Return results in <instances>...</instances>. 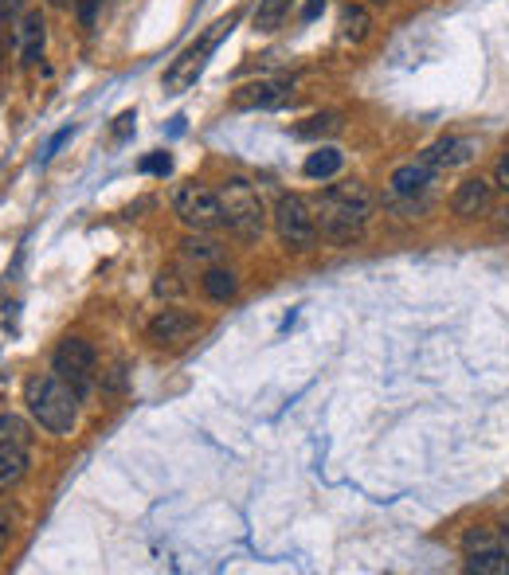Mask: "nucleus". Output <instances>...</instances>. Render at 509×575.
Returning a JSON list of instances; mask_svg holds the SVG:
<instances>
[{
    "mask_svg": "<svg viewBox=\"0 0 509 575\" xmlns=\"http://www.w3.org/2000/svg\"><path fill=\"white\" fill-rule=\"evenodd\" d=\"M369 212H372V192L361 180L333 184V188H325L322 200H318V231L333 247H349L365 231Z\"/></svg>",
    "mask_w": 509,
    "mask_h": 575,
    "instance_id": "f257e3e1",
    "label": "nucleus"
},
{
    "mask_svg": "<svg viewBox=\"0 0 509 575\" xmlns=\"http://www.w3.org/2000/svg\"><path fill=\"white\" fill-rule=\"evenodd\" d=\"M24 399H28V411L32 419L51 431V435H71L75 423H79V392L71 384H63L55 372L51 376H32L28 388H24Z\"/></svg>",
    "mask_w": 509,
    "mask_h": 575,
    "instance_id": "f03ea898",
    "label": "nucleus"
},
{
    "mask_svg": "<svg viewBox=\"0 0 509 575\" xmlns=\"http://www.w3.org/2000/svg\"><path fill=\"white\" fill-rule=\"evenodd\" d=\"M220 208H224V223L228 231H235L243 243H255L267 231V208L259 200V192L247 180H228L220 188Z\"/></svg>",
    "mask_w": 509,
    "mask_h": 575,
    "instance_id": "7ed1b4c3",
    "label": "nucleus"
},
{
    "mask_svg": "<svg viewBox=\"0 0 509 575\" xmlns=\"http://www.w3.org/2000/svg\"><path fill=\"white\" fill-rule=\"evenodd\" d=\"M275 231L282 239V247L290 251H310L318 243V216L302 196H282L275 208Z\"/></svg>",
    "mask_w": 509,
    "mask_h": 575,
    "instance_id": "20e7f679",
    "label": "nucleus"
},
{
    "mask_svg": "<svg viewBox=\"0 0 509 575\" xmlns=\"http://www.w3.org/2000/svg\"><path fill=\"white\" fill-rule=\"evenodd\" d=\"M94 368H98V356H94V349L83 337H67L51 356V372L63 384H71L79 396H87L94 388Z\"/></svg>",
    "mask_w": 509,
    "mask_h": 575,
    "instance_id": "39448f33",
    "label": "nucleus"
},
{
    "mask_svg": "<svg viewBox=\"0 0 509 575\" xmlns=\"http://www.w3.org/2000/svg\"><path fill=\"white\" fill-rule=\"evenodd\" d=\"M173 212L181 216L188 231H212L224 223V208H220V192L204 188V184H181L173 196Z\"/></svg>",
    "mask_w": 509,
    "mask_h": 575,
    "instance_id": "423d86ee",
    "label": "nucleus"
},
{
    "mask_svg": "<svg viewBox=\"0 0 509 575\" xmlns=\"http://www.w3.org/2000/svg\"><path fill=\"white\" fill-rule=\"evenodd\" d=\"M224 28H228V24H216L200 44H192L181 51V59L165 71V90H169V94H181V90H188L196 79H200V71H204V63H208V55H212V47H216V40H220Z\"/></svg>",
    "mask_w": 509,
    "mask_h": 575,
    "instance_id": "0eeeda50",
    "label": "nucleus"
},
{
    "mask_svg": "<svg viewBox=\"0 0 509 575\" xmlns=\"http://www.w3.org/2000/svg\"><path fill=\"white\" fill-rule=\"evenodd\" d=\"M200 329V317L185 310H161L153 321H149V341L153 345H185L188 337Z\"/></svg>",
    "mask_w": 509,
    "mask_h": 575,
    "instance_id": "6e6552de",
    "label": "nucleus"
},
{
    "mask_svg": "<svg viewBox=\"0 0 509 575\" xmlns=\"http://www.w3.org/2000/svg\"><path fill=\"white\" fill-rule=\"evenodd\" d=\"M294 83L286 79H263V83H247L243 90H235V106L239 110H275L290 98Z\"/></svg>",
    "mask_w": 509,
    "mask_h": 575,
    "instance_id": "1a4fd4ad",
    "label": "nucleus"
},
{
    "mask_svg": "<svg viewBox=\"0 0 509 575\" xmlns=\"http://www.w3.org/2000/svg\"><path fill=\"white\" fill-rule=\"evenodd\" d=\"M490 204H494V184L482 177H470L459 184V192H455V216H463V220H478V216H486L490 212Z\"/></svg>",
    "mask_w": 509,
    "mask_h": 575,
    "instance_id": "9d476101",
    "label": "nucleus"
},
{
    "mask_svg": "<svg viewBox=\"0 0 509 575\" xmlns=\"http://www.w3.org/2000/svg\"><path fill=\"white\" fill-rule=\"evenodd\" d=\"M431 177H435V169L423 165V161H416V165H400V169L392 173L388 196H400V200H427Z\"/></svg>",
    "mask_w": 509,
    "mask_h": 575,
    "instance_id": "9b49d317",
    "label": "nucleus"
},
{
    "mask_svg": "<svg viewBox=\"0 0 509 575\" xmlns=\"http://www.w3.org/2000/svg\"><path fill=\"white\" fill-rule=\"evenodd\" d=\"M28 470V439H8L0 443V493L8 486H16Z\"/></svg>",
    "mask_w": 509,
    "mask_h": 575,
    "instance_id": "f8f14e48",
    "label": "nucleus"
},
{
    "mask_svg": "<svg viewBox=\"0 0 509 575\" xmlns=\"http://www.w3.org/2000/svg\"><path fill=\"white\" fill-rule=\"evenodd\" d=\"M44 44H47L44 16L40 12H24L20 16V55H24V63H36L44 55Z\"/></svg>",
    "mask_w": 509,
    "mask_h": 575,
    "instance_id": "ddd939ff",
    "label": "nucleus"
},
{
    "mask_svg": "<svg viewBox=\"0 0 509 575\" xmlns=\"http://www.w3.org/2000/svg\"><path fill=\"white\" fill-rule=\"evenodd\" d=\"M466 568L478 575H509V552L502 544L474 548V552H466Z\"/></svg>",
    "mask_w": 509,
    "mask_h": 575,
    "instance_id": "4468645a",
    "label": "nucleus"
},
{
    "mask_svg": "<svg viewBox=\"0 0 509 575\" xmlns=\"http://www.w3.org/2000/svg\"><path fill=\"white\" fill-rule=\"evenodd\" d=\"M341 165H345V157H341V149H333V145H322V149H314L310 157H306V165H302V173L310 180H329L341 173Z\"/></svg>",
    "mask_w": 509,
    "mask_h": 575,
    "instance_id": "2eb2a0df",
    "label": "nucleus"
},
{
    "mask_svg": "<svg viewBox=\"0 0 509 575\" xmlns=\"http://www.w3.org/2000/svg\"><path fill=\"white\" fill-rule=\"evenodd\" d=\"M204 294H208L212 302H232L235 294H239L235 270H228V266H208V270H204Z\"/></svg>",
    "mask_w": 509,
    "mask_h": 575,
    "instance_id": "dca6fc26",
    "label": "nucleus"
},
{
    "mask_svg": "<svg viewBox=\"0 0 509 575\" xmlns=\"http://www.w3.org/2000/svg\"><path fill=\"white\" fill-rule=\"evenodd\" d=\"M372 32V16L365 4H345L341 8V36L349 40V44H361V40H369Z\"/></svg>",
    "mask_w": 509,
    "mask_h": 575,
    "instance_id": "f3484780",
    "label": "nucleus"
},
{
    "mask_svg": "<svg viewBox=\"0 0 509 575\" xmlns=\"http://www.w3.org/2000/svg\"><path fill=\"white\" fill-rule=\"evenodd\" d=\"M341 130V114L337 110H325V114H314L306 122L294 126V137H306V141H318V137H333Z\"/></svg>",
    "mask_w": 509,
    "mask_h": 575,
    "instance_id": "a211bd4d",
    "label": "nucleus"
},
{
    "mask_svg": "<svg viewBox=\"0 0 509 575\" xmlns=\"http://www.w3.org/2000/svg\"><path fill=\"white\" fill-rule=\"evenodd\" d=\"M181 251H185V259H192V263H216L224 255V247L216 239H208V231L188 235L185 243H181Z\"/></svg>",
    "mask_w": 509,
    "mask_h": 575,
    "instance_id": "6ab92c4d",
    "label": "nucleus"
},
{
    "mask_svg": "<svg viewBox=\"0 0 509 575\" xmlns=\"http://www.w3.org/2000/svg\"><path fill=\"white\" fill-rule=\"evenodd\" d=\"M286 12H290V0H259L255 28H259V32H275L278 24L286 20Z\"/></svg>",
    "mask_w": 509,
    "mask_h": 575,
    "instance_id": "aec40b11",
    "label": "nucleus"
},
{
    "mask_svg": "<svg viewBox=\"0 0 509 575\" xmlns=\"http://www.w3.org/2000/svg\"><path fill=\"white\" fill-rule=\"evenodd\" d=\"M8 439H28V427L16 415H0V443H8Z\"/></svg>",
    "mask_w": 509,
    "mask_h": 575,
    "instance_id": "412c9836",
    "label": "nucleus"
},
{
    "mask_svg": "<svg viewBox=\"0 0 509 575\" xmlns=\"http://www.w3.org/2000/svg\"><path fill=\"white\" fill-rule=\"evenodd\" d=\"M75 4H79V20H83L87 28H94V24H98V12H102L110 0H75Z\"/></svg>",
    "mask_w": 509,
    "mask_h": 575,
    "instance_id": "4be33fe9",
    "label": "nucleus"
},
{
    "mask_svg": "<svg viewBox=\"0 0 509 575\" xmlns=\"http://www.w3.org/2000/svg\"><path fill=\"white\" fill-rule=\"evenodd\" d=\"M181 290H185V286L177 282V270H161V274H157V294H161V298H165V294L177 298Z\"/></svg>",
    "mask_w": 509,
    "mask_h": 575,
    "instance_id": "5701e85b",
    "label": "nucleus"
},
{
    "mask_svg": "<svg viewBox=\"0 0 509 575\" xmlns=\"http://www.w3.org/2000/svg\"><path fill=\"white\" fill-rule=\"evenodd\" d=\"M12 532H16V513H12V509H0V556H4L8 540H12Z\"/></svg>",
    "mask_w": 509,
    "mask_h": 575,
    "instance_id": "b1692460",
    "label": "nucleus"
},
{
    "mask_svg": "<svg viewBox=\"0 0 509 575\" xmlns=\"http://www.w3.org/2000/svg\"><path fill=\"white\" fill-rule=\"evenodd\" d=\"M141 169H145V173H169L173 161H169V153H153L149 161H141Z\"/></svg>",
    "mask_w": 509,
    "mask_h": 575,
    "instance_id": "393cba45",
    "label": "nucleus"
},
{
    "mask_svg": "<svg viewBox=\"0 0 509 575\" xmlns=\"http://www.w3.org/2000/svg\"><path fill=\"white\" fill-rule=\"evenodd\" d=\"M106 388H114V392H118V388H126V364H122V360L110 368V376H106Z\"/></svg>",
    "mask_w": 509,
    "mask_h": 575,
    "instance_id": "a878e982",
    "label": "nucleus"
},
{
    "mask_svg": "<svg viewBox=\"0 0 509 575\" xmlns=\"http://www.w3.org/2000/svg\"><path fill=\"white\" fill-rule=\"evenodd\" d=\"M494 184H498L502 192H509V153L494 165Z\"/></svg>",
    "mask_w": 509,
    "mask_h": 575,
    "instance_id": "bb28decb",
    "label": "nucleus"
},
{
    "mask_svg": "<svg viewBox=\"0 0 509 575\" xmlns=\"http://www.w3.org/2000/svg\"><path fill=\"white\" fill-rule=\"evenodd\" d=\"M322 8H325V0H306V8H302V20H314Z\"/></svg>",
    "mask_w": 509,
    "mask_h": 575,
    "instance_id": "cd10ccee",
    "label": "nucleus"
},
{
    "mask_svg": "<svg viewBox=\"0 0 509 575\" xmlns=\"http://www.w3.org/2000/svg\"><path fill=\"white\" fill-rule=\"evenodd\" d=\"M130 122H134V114H122V118H118V137H126V133H130Z\"/></svg>",
    "mask_w": 509,
    "mask_h": 575,
    "instance_id": "c85d7f7f",
    "label": "nucleus"
},
{
    "mask_svg": "<svg viewBox=\"0 0 509 575\" xmlns=\"http://www.w3.org/2000/svg\"><path fill=\"white\" fill-rule=\"evenodd\" d=\"M4 12H8V16H16V12H20V0H4Z\"/></svg>",
    "mask_w": 509,
    "mask_h": 575,
    "instance_id": "c756f323",
    "label": "nucleus"
},
{
    "mask_svg": "<svg viewBox=\"0 0 509 575\" xmlns=\"http://www.w3.org/2000/svg\"><path fill=\"white\" fill-rule=\"evenodd\" d=\"M498 227H502V231H509V208H502V212H498Z\"/></svg>",
    "mask_w": 509,
    "mask_h": 575,
    "instance_id": "7c9ffc66",
    "label": "nucleus"
},
{
    "mask_svg": "<svg viewBox=\"0 0 509 575\" xmlns=\"http://www.w3.org/2000/svg\"><path fill=\"white\" fill-rule=\"evenodd\" d=\"M498 532H502V540H506V544H509V513H506V517H502V525H498Z\"/></svg>",
    "mask_w": 509,
    "mask_h": 575,
    "instance_id": "2f4dec72",
    "label": "nucleus"
},
{
    "mask_svg": "<svg viewBox=\"0 0 509 575\" xmlns=\"http://www.w3.org/2000/svg\"><path fill=\"white\" fill-rule=\"evenodd\" d=\"M51 4H55V8H67V4H75V0H51Z\"/></svg>",
    "mask_w": 509,
    "mask_h": 575,
    "instance_id": "473e14b6",
    "label": "nucleus"
},
{
    "mask_svg": "<svg viewBox=\"0 0 509 575\" xmlns=\"http://www.w3.org/2000/svg\"><path fill=\"white\" fill-rule=\"evenodd\" d=\"M369 4H376V8H384V4H388V0H369Z\"/></svg>",
    "mask_w": 509,
    "mask_h": 575,
    "instance_id": "72a5a7b5",
    "label": "nucleus"
},
{
    "mask_svg": "<svg viewBox=\"0 0 509 575\" xmlns=\"http://www.w3.org/2000/svg\"><path fill=\"white\" fill-rule=\"evenodd\" d=\"M0 24H4V0H0Z\"/></svg>",
    "mask_w": 509,
    "mask_h": 575,
    "instance_id": "f704fd0d",
    "label": "nucleus"
}]
</instances>
